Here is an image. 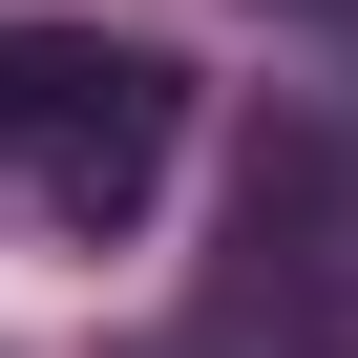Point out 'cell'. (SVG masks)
Wrapping results in <instances>:
<instances>
[{
  "mask_svg": "<svg viewBox=\"0 0 358 358\" xmlns=\"http://www.w3.org/2000/svg\"><path fill=\"white\" fill-rule=\"evenodd\" d=\"M0 148H22V211L106 253L169 190V148H190V64L169 43H22L0 64Z\"/></svg>",
  "mask_w": 358,
  "mask_h": 358,
  "instance_id": "cell-1",
  "label": "cell"
}]
</instances>
